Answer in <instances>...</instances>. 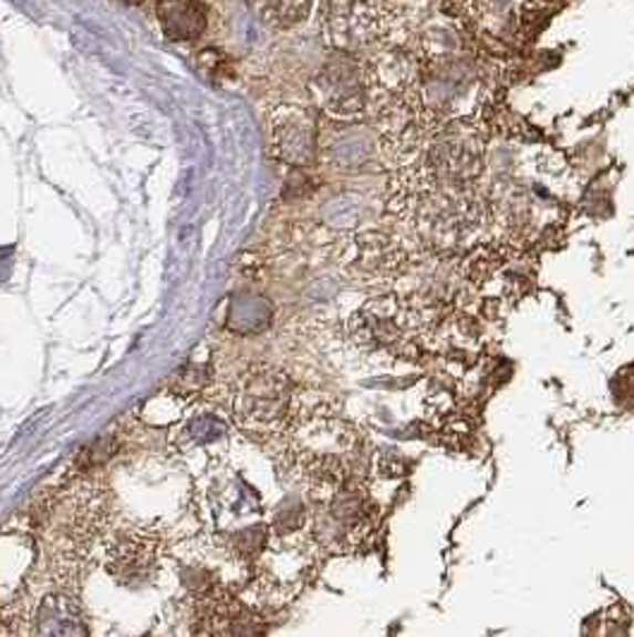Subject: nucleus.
Returning a JSON list of instances; mask_svg holds the SVG:
<instances>
[{
    "label": "nucleus",
    "mask_w": 634,
    "mask_h": 637,
    "mask_svg": "<svg viewBox=\"0 0 634 637\" xmlns=\"http://www.w3.org/2000/svg\"><path fill=\"white\" fill-rule=\"evenodd\" d=\"M106 523V499L92 482H80L55 496L43 511L49 527V549L53 566L63 581H77L90 546Z\"/></svg>",
    "instance_id": "1"
},
{
    "label": "nucleus",
    "mask_w": 634,
    "mask_h": 637,
    "mask_svg": "<svg viewBox=\"0 0 634 637\" xmlns=\"http://www.w3.org/2000/svg\"><path fill=\"white\" fill-rule=\"evenodd\" d=\"M352 455H355V432L341 420L309 418L294 429V468L323 499H331L347 486Z\"/></svg>",
    "instance_id": "2"
},
{
    "label": "nucleus",
    "mask_w": 634,
    "mask_h": 637,
    "mask_svg": "<svg viewBox=\"0 0 634 637\" xmlns=\"http://www.w3.org/2000/svg\"><path fill=\"white\" fill-rule=\"evenodd\" d=\"M232 414L247 432L259 436L278 434L292 414L290 377L271 364L249 369L235 389Z\"/></svg>",
    "instance_id": "3"
},
{
    "label": "nucleus",
    "mask_w": 634,
    "mask_h": 637,
    "mask_svg": "<svg viewBox=\"0 0 634 637\" xmlns=\"http://www.w3.org/2000/svg\"><path fill=\"white\" fill-rule=\"evenodd\" d=\"M314 94L321 109L337 121H355L366 106L362 68L347 55H333L314 78Z\"/></svg>",
    "instance_id": "4"
},
{
    "label": "nucleus",
    "mask_w": 634,
    "mask_h": 637,
    "mask_svg": "<svg viewBox=\"0 0 634 637\" xmlns=\"http://www.w3.org/2000/svg\"><path fill=\"white\" fill-rule=\"evenodd\" d=\"M271 152L292 168L312 166L319 152V130L314 115L294 103L278 106L269 117Z\"/></svg>",
    "instance_id": "5"
},
{
    "label": "nucleus",
    "mask_w": 634,
    "mask_h": 637,
    "mask_svg": "<svg viewBox=\"0 0 634 637\" xmlns=\"http://www.w3.org/2000/svg\"><path fill=\"white\" fill-rule=\"evenodd\" d=\"M160 544L149 532H121L108 546L106 568L123 585H142L158 568Z\"/></svg>",
    "instance_id": "6"
},
{
    "label": "nucleus",
    "mask_w": 634,
    "mask_h": 637,
    "mask_svg": "<svg viewBox=\"0 0 634 637\" xmlns=\"http://www.w3.org/2000/svg\"><path fill=\"white\" fill-rule=\"evenodd\" d=\"M352 338L364 348L393 350L403 340L401 307L395 300L366 302L352 319Z\"/></svg>",
    "instance_id": "7"
},
{
    "label": "nucleus",
    "mask_w": 634,
    "mask_h": 637,
    "mask_svg": "<svg viewBox=\"0 0 634 637\" xmlns=\"http://www.w3.org/2000/svg\"><path fill=\"white\" fill-rule=\"evenodd\" d=\"M154 14L160 32L173 43L199 41L211 20L204 0H156Z\"/></svg>",
    "instance_id": "8"
},
{
    "label": "nucleus",
    "mask_w": 634,
    "mask_h": 637,
    "mask_svg": "<svg viewBox=\"0 0 634 637\" xmlns=\"http://www.w3.org/2000/svg\"><path fill=\"white\" fill-rule=\"evenodd\" d=\"M32 626L37 635H86L80 606L67 592L43 597L34 609Z\"/></svg>",
    "instance_id": "9"
},
{
    "label": "nucleus",
    "mask_w": 634,
    "mask_h": 637,
    "mask_svg": "<svg viewBox=\"0 0 634 637\" xmlns=\"http://www.w3.org/2000/svg\"><path fill=\"white\" fill-rule=\"evenodd\" d=\"M257 18L273 29H292L312 12L314 0H245Z\"/></svg>",
    "instance_id": "10"
},
{
    "label": "nucleus",
    "mask_w": 634,
    "mask_h": 637,
    "mask_svg": "<svg viewBox=\"0 0 634 637\" xmlns=\"http://www.w3.org/2000/svg\"><path fill=\"white\" fill-rule=\"evenodd\" d=\"M121 3H127V6H142L144 0H121Z\"/></svg>",
    "instance_id": "11"
}]
</instances>
